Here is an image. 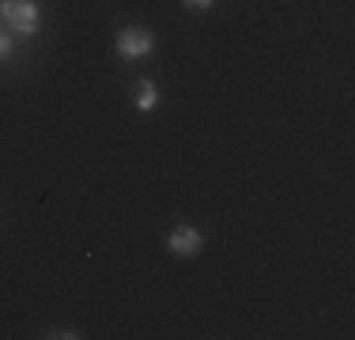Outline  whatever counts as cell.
Wrapping results in <instances>:
<instances>
[{"label":"cell","mask_w":355,"mask_h":340,"mask_svg":"<svg viewBox=\"0 0 355 340\" xmlns=\"http://www.w3.org/2000/svg\"><path fill=\"white\" fill-rule=\"evenodd\" d=\"M151 49H155V34L144 31V27H125L117 34V53H121L125 61H144Z\"/></svg>","instance_id":"7a4b0ae2"},{"label":"cell","mask_w":355,"mask_h":340,"mask_svg":"<svg viewBox=\"0 0 355 340\" xmlns=\"http://www.w3.org/2000/svg\"><path fill=\"white\" fill-rule=\"evenodd\" d=\"M137 106L144 110V114L159 106V87H155L151 80H140V83H137Z\"/></svg>","instance_id":"277c9868"},{"label":"cell","mask_w":355,"mask_h":340,"mask_svg":"<svg viewBox=\"0 0 355 340\" xmlns=\"http://www.w3.org/2000/svg\"><path fill=\"white\" fill-rule=\"evenodd\" d=\"M0 19L15 34H38L42 8H38V0H0Z\"/></svg>","instance_id":"6da1fadb"},{"label":"cell","mask_w":355,"mask_h":340,"mask_svg":"<svg viewBox=\"0 0 355 340\" xmlns=\"http://www.w3.org/2000/svg\"><path fill=\"white\" fill-rule=\"evenodd\" d=\"M216 0H185V8H193V12H208Z\"/></svg>","instance_id":"8992f818"},{"label":"cell","mask_w":355,"mask_h":340,"mask_svg":"<svg viewBox=\"0 0 355 340\" xmlns=\"http://www.w3.org/2000/svg\"><path fill=\"white\" fill-rule=\"evenodd\" d=\"M12 49H15L12 34H4V31H0V61H4V57H12Z\"/></svg>","instance_id":"5b68a950"},{"label":"cell","mask_w":355,"mask_h":340,"mask_svg":"<svg viewBox=\"0 0 355 340\" xmlns=\"http://www.w3.org/2000/svg\"><path fill=\"white\" fill-rule=\"evenodd\" d=\"M200 231L197 227H174L171 238H166V246H171L174 257H193V253H200Z\"/></svg>","instance_id":"3957f363"}]
</instances>
